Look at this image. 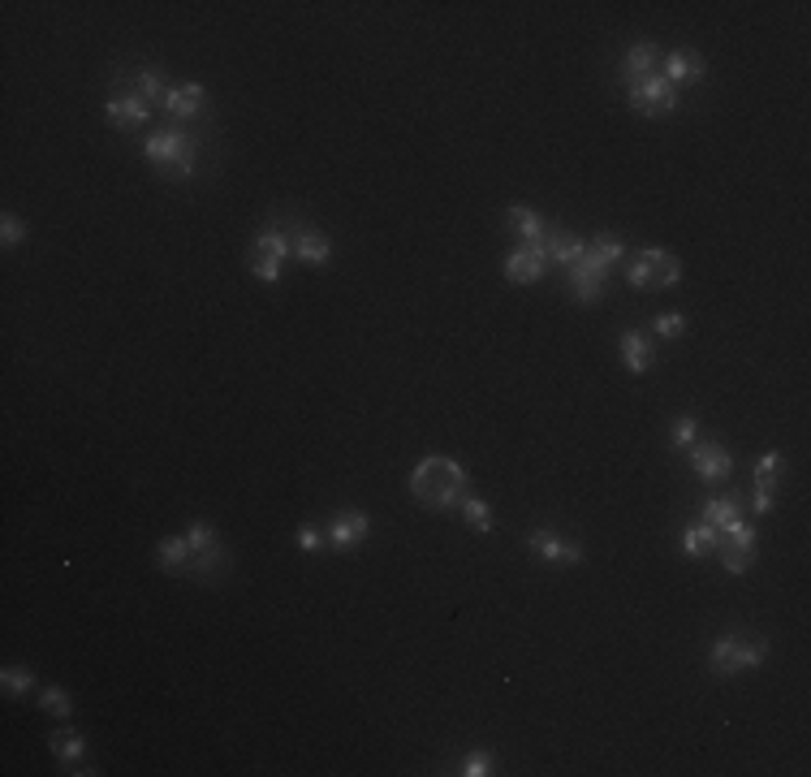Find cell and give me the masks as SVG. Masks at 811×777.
Masks as SVG:
<instances>
[{"instance_id": "cell-1", "label": "cell", "mask_w": 811, "mask_h": 777, "mask_svg": "<svg viewBox=\"0 0 811 777\" xmlns=\"http://www.w3.org/2000/svg\"><path fill=\"white\" fill-rule=\"evenodd\" d=\"M466 467L458 458H445V454H428L410 471V493H415L419 506L428 510H449V506H462L466 497Z\"/></svg>"}, {"instance_id": "cell-2", "label": "cell", "mask_w": 811, "mask_h": 777, "mask_svg": "<svg viewBox=\"0 0 811 777\" xmlns=\"http://www.w3.org/2000/svg\"><path fill=\"white\" fill-rule=\"evenodd\" d=\"M622 238H613V234H596L587 242V251L583 259L570 268V294L579 298V303H596L600 290H604V277H609V268L622 259Z\"/></svg>"}, {"instance_id": "cell-3", "label": "cell", "mask_w": 811, "mask_h": 777, "mask_svg": "<svg viewBox=\"0 0 811 777\" xmlns=\"http://www.w3.org/2000/svg\"><path fill=\"white\" fill-rule=\"evenodd\" d=\"M143 156L156 165L160 173H173V177H190L195 173V156H199V143L190 139L186 130H156L151 139L143 143Z\"/></svg>"}, {"instance_id": "cell-4", "label": "cell", "mask_w": 811, "mask_h": 777, "mask_svg": "<svg viewBox=\"0 0 811 777\" xmlns=\"http://www.w3.org/2000/svg\"><path fill=\"white\" fill-rule=\"evenodd\" d=\"M682 277V264L673 259L665 247H648L639 251V259L626 268V281L635 285V290H669L673 281Z\"/></svg>"}, {"instance_id": "cell-5", "label": "cell", "mask_w": 811, "mask_h": 777, "mask_svg": "<svg viewBox=\"0 0 811 777\" xmlns=\"http://www.w3.org/2000/svg\"><path fill=\"white\" fill-rule=\"evenodd\" d=\"M764 652H768L764 644H747V639H738V635H725L708 648V665H712V674L730 678L742 670H755V665L764 661Z\"/></svg>"}, {"instance_id": "cell-6", "label": "cell", "mask_w": 811, "mask_h": 777, "mask_svg": "<svg viewBox=\"0 0 811 777\" xmlns=\"http://www.w3.org/2000/svg\"><path fill=\"white\" fill-rule=\"evenodd\" d=\"M186 540H190V575L208 579L212 570L225 566V544H221V536H216L212 523H190Z\"/></svg>"}, {"instance_id": "cell-7", "label": "cell", "mask_w": 811, "mask_h": 777, "mask_svg": "<svg viewBox=\"0 0 811 777\" xmlns=\"http://www.w3.org/2000/svg\"><path fill=\"white\" fill-rule=\"evenodd\" d=\"M626 100H630V108H635V113L665 117V113H673V104H678V91H673L661 74H648V78H639V83H630Z\"/></svg>"}, {"instance_id": "cell-8", "label": "cell", "mask_w": 811, "mask_h": 777, "mask_svg": "<svg viewBox=\"0 0 811 777\" xmlns=\"http://www.w3.org/2000/svg\"><path fill=\"white\" fill-rule=\"evenodd\" d=\"M717 553H721V566L730 570V575H747L751 562H755V527L742 523L734 531H725V536H717Z\"/></svg>"}, {"instance_id": "cell-9", "label": "cell", "mask_w": 811, "mask_h": 777, "mask_svg": "<svg viewBox=\"0 0 811 777\" xmlns=\"http://www.w3.org/2000/svg\"><path fill=\"white\" fill-rule=\"evenodd\" d=\"M691 471L704 484H721V480H730L734 458H730V449H725V445L704 441V445H691Z\"/></svg>"}, {"instance_id": "cell-10", "label": "cell", "mask_w": 811, "mask_h": 777, "mask_svg": "<svg viewBox=\"0 0 811 777\" xmlns=\"http://www.w3.org/2000/svg\"><path fill=\"white\" fill-rule=\"evenodd\" d=\"M367 536H371V518L363 510H341V514H333V523H328V544H333L337 553L359 549Z\"/></svg>"}, {"instance_id": "cell-11", "label": "cell", "mask_w": 811, "mask_h": 777, "mask_svg": "<svg viewBox=\"0 0 811 777\" xmlns=\"http://www.w3.org/2000/svg\"><path fill=\"white\" fill-rule=\"evenodd\" d=\"M527 549L535 557H544V562H553V566H579L583 562V544H570V540L553 536V531H540V527L527 536Z\"/></svg>"}, {"instance_id": "cell-12", "label": "cell", "mask_w": 811, "mask_h": 777, "mask_svg": "<svg viewBox=\"0 0 811 777\" xmlns=\"http://www.w3.org/2000/svg\"><path fill=\"white\" fill-rule=\"evenodd\" d=\"M104 117H108V126H113V130H134V126H143V121L151 117V104L143 100L139 91L113 95V100L104 104Z\"/></svg>"}, {"instance_id": "cell-13", "label": "cell", "mask_w": 811, "mask_h": 777, "mask_svg": "<svg viewBox=\"0 0 811 777\" xmlns=\"http://www.w3.org/2000/svg\"><path fill=\"white\" fill-rule=\"evenodd\" d=\"M704 70H708V65H704V57H699V52L678 48V52H669V57H665L661 78H665L673 91H678V87H695L699 78H704Z\"/></svg>"}, {"instance_id": "cell-14", "label": "cell", "mask_w": 811, "mask_h": 777, "mask_svg": "<svg viewBox=\"0 0 811 777\" xmlns=\"http://www.w3.org/2000/svg\"><path fill=\"white\" fill-rule=\"evenodd\" d=\"M505 225H510L514 234L522 238V247H531V251H540V255H544V234H548V225H544L531 208H522V203L505 208Z\"/></svg>"}, {"instance_id": "cell-15", "label": "cell", "mask_w": 811, "mask_h": 777, "mask_svg": "<svg viewBox=\"0 0 811 777\" xmlns=\"http://www.w3.org/2000/svg\"><path fill=\"white\" fill-rule=\"evenodd\" d=\"M777 471H781V454L777 449H768V454H760V462H755V514H768L773 510V484H777Z\"/></svg>"}, {"instance_id": "cell-16", "label": "cell", "mask_w": 811, "mask_h": 777, "mask_svg": "<svg viewBox=\"0 0 811 777\" xmlns=\"http://www.w3.org/2000/svg\"><path fill=\"white\" fill-rule=\"evenodd\" d=\"M583 251H587L583 238H574V234H566V229H553V225H548V234H544V259H548V264L574 268V264L583 259Z\"/></svg>"}, {"instance_id": "cell-17", "label": "cell", "mask_w": 811, "mask_h": 777, "mask_svg": "<svg viewBox=\"0 0 811 777\" xmlns=\"http://www.w3.org/2000/svg\"><path fill=\"white\" fill-rule=\"evenodd\" d=\"M290 247H294V259H302V264H311V268H324L328 259H333V242H328L320 229H298V234H290Z\"/></svg>"}, {"instance_id": "cell-18", "label": "cell", "mask_w": 811, "mask_h": 777, "mask_svg": "<svg viewBox=\"0 0 811 777\" xmlns=\"http://www.w3.org/2000/svg\"><path fill=\"white\" fill-rule=\"evenodd\" d=\"M617 350H622V363H626V372H652V363H656V354H652V342H648V333H639V329H630L622 333V342H617Z\"/></svg>"}, {"instance_id": "cell-19", "label": "cell", "mask_w": 811, "mask_h": 777, "mask_svg": "<svg viewBox=\"0 0 811 777\" xmlns=\"http://www.w3.org/2000/svg\"><path fill=\"white\" fill-rule=\"evenodd\" d=\"M544 268H548V259L531 247H518V251H510V259H505V277L514 285H531L535 277H544Z\"/></svg>"}, {"instance_id": "cell-20", "label": "cell", "mask_w": 811, "mask_h": 777, "mask_svg": "<svg viewBox=\"0 0 811 777\" xmlns=\"http://www.w3.org/2000/svg\"><path fill=\"white\" fill-rule=\"evenodd\" d=\"M156 562H160V570H169V575H190V540L164 536L156 544Z\"/></svg>"}, {"instance_id": "cell-21", "label": "cell", "mask_w": 811, "mask_h": 777, "mask_svg": "<svg viewBox=\"0 0 811 777\" xmlns=\"http://www.w3.org/2000/svg\"><path fill=\"white\" fill-rule=\"evenodd\" d=\"M617 74H622L626 83H639V78L656 74V44H630L622 65H617Z\"/></svg>"}, {"instance_id": "cell-22", "label": "cell", "mask_w": 811, "mask_h": 777, "mask_svg": "<svg viewBox=\"0 0 811 777\" xmlns=\"http://www.w3.org/2000/svg\"><path fill=\"white\" fill-rule=\"evenodd\" d=\"M699 523H708L712 531H717V536H725V531L742 527V523H747V518H742V506H738V501L725 497V501H708L704 514H699Z\"/></svg>"}, {"instance_id": "cell-23", "label": "cell", "mask_w": 811, "mask_h": 777, "mask_svg": "<svg viewBox=\"0 0 811 777\" xmlns=\"http://www.w3.org/2000/svg\"><path fill=\"white\" fill-rule=\"evenodd\" d=\"M208 104V91H203L199 83H186V87H173L169 100H164V108H169L173 117H199V108Z\"/></svg>"}, {"instance_id": "cell-24", "label": "cell", "mask_w": 811, "mask_h": 777, "mask_svg": "<svg viewBox=\"0 0 811 777\" xmlns=\"http://www.w3.org/2000/svg\"><path fill=\"white\" fill-rule=\"evenodd\" d=\"M712 549H717V531H712L708 523H699V518H695V523L682 527V553L686 557H704Z\"/></svg>"}, {"instance_id": "cell-25", "label": "cell", "mask_w": 811, "mask_h": 777, "mask_svg": "<svg viewBox=\"0 0 811 777\" xmlns=\"http://www.w3.org/2000/svg\"><path fill=\"white\" fill-rule=\"evenodd\" d=\"M48 747H52V756L61 760V765H78L82 760V752H87V743H82V734H74V730H57L48 739Z\"/></svg>"}, {"instance_id": "cell-26", "label": "cell", "mask_w": 811, "mask_h": 777, "mask_svg": "<svg viewBox=\"0 0 811 777\" xmlns=\"http://www.w3.org/2000/svg\"><path fill=\"white\" fill-rule=\"evenodd\" d=\"M139 95H143L151 108H164V100H169V87H164V74L156 70V65L139 70Z\"/></svg>"}, {"instance_id": "cell-27", "label": "cell", "mask_w": 811, "mask_h": 777, "mask_svg": "<svg viewBox=\"0 0 811 777\" xmlns=\"http://www.w3.org/2000/svg\"><path fill=\"white\" fill-rule=\"evenodd\" d=\"M0 687H5L9 700H18V695H26L35 687V674L31 670H18V665H5V674H0Z\"/></svg>"}, {"instance_id": "cell-28", "label": "cell", "mask_w": 811, "mask_h": 777, "mask_svg": "<svg viewBox=\"0 0 811 777\" xmlns=\"http://www.w3.org/2000/svg\"><path fill=\"white\" fill-rule=\"evenodd\" d=\"M462 514H466V523H471L475 531H492V510H488V501H479V497H462Z\"/></svg>"}, {"instance_id": "cell-29", "label": "cell", "mask_w": 811, "mask_h": 777, "mask_svg": "<svg viewBox=\"0 0 811 777\" xmlns=\"http://www.w3.org/2000/svg\"><path fill=\"white\" fill-rule=\"evenodd\" d=\"M39 704H44L48 708V713L52 717H70V691H61V687H44V691H39Z\"/></svg>"}, {"instance_id": "cell-30", "label": "cell", "mask_w": 811, "mask_h": 777, "mask_svg": "<svg viewBox=\"0 0 811 777\" xmlns=\"http://www.w3.org/2000/svg\"><path fill=\"white\" fill-rule=\"evenodd\" d=\"M0 242H5V247H18V242H26V225L13 212H5V221H0Z\"/></svg>"}, {"instance_id": "cell-31", "label": "cell", "mask_w": 811, "mask_h": 777, "mask_svg": "<svg viewBox=\"0 0 811 777\" xmlns=\"http://www.w3.org/2000/svg\"><path fill=\"white\" fill-rule=\"evenodd\" d=\"M656 333L661 337H682L686 333V316L682 311H665V316H656Z\"/></svg>"}, {"instance_id": "cell-32", "label": "cell", "mask_w": 811, "mask_h": 777, "mask_svg": "<svg viewBox=\"0 0 811 777\" xmlns=\"http://www.w3.org/2000/svg\"><path fill=\"white\" fill-rule=\"evenodd\" d=\"M695 428H699V424H695V419H691V415L673 419V432H669V436H673V445H678V449H682V445H686V449H691V445H695Z\"/></svg>"}, {"instance_id": "cell-33", "label": "cell", "mask_w": 811, "mask_h": 777, "mask_svg": "<svg viewBox=\"0 0 811 777\" xmlns=\"http://www.w3.org/2000/svg\"><path fill=\"white\" fill-rule=\"evenodd\" d=\"M294 540H298V549H302V553H320V549H324V536H320V527H311V523H302Z\"/></svg>"}, {"instance_id": "cell-34", "label": "cell", "mask_w": 811, "mask_h": 777, "mask_svg": "<svg viewBox=\"0 0 811 777\" xmlns=\"http://www.w3.org/2000/svg\"><path fill=\"white\" fill-rule=\"evenodd\" d=\"M462 773L466 777H488L492 773V756L488 752H471V756L462 760Z\"/></svg>"}]
</instances>
